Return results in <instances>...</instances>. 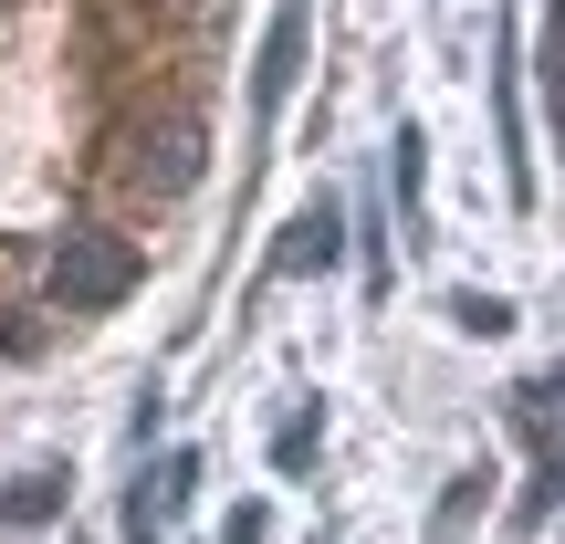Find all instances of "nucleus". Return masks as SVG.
Wrapping results in <instances>:
<instances>
[{"mask_svg": "<svg viewBox=\"0 0 565 544\" xmlns=\"http://www.w3.org/2000/svg\"><path fill=\"white\" fill-rule=\"evenodd\" d=\"M116 168H126L137 200H189L200 168H210V126H200V116H137V126L116 137Z\"/></svg>", "mask_w": 565, "mask_h": 544, "instance_id": "1", "label": "nucleus"}, {"mask_svg": "<svg viewBox=\"0 0 565 544\" xmlns=\"http://www.w3.org/2000/svg\"><path fill=\"white\" fill-rule=\"evenodd\" d=\"M137 294V252L116 242V231H74V242L53 252V303L63 314H105V303Z\"/></svg>", "mask_w": 565, "mask_h": 544, "instance_id": "2", "label": "nucleus"}, {"mask_svg": "<svg viewBox=\"0 0 565 544\" xmlns=\"http://www.w3.org/2000/svg\"><path fill=\"white\" fill-rule=\"evenodd\" d=\"M303 74V0H282L273 32H263V63H252V116H282V84Z\"/></svg>", "mask_w": 565, "mask_h": 544, "instance_id": "3", "label": "nucleus"}, {"mask_svg": "<svg viewBox=\"0 0 565 544\" xmlns=\"http://www.w3.org/2000/svg\"><path fill=\"white\" fill-rule=\"evenodd\" d=\"M189 482H200V461H189V450H168V461L137 482V503H126V544H158V534H168V513L189 503Z\"/></svg>", "mask_w": 565, "mask_h": 544, "instance_id": "4", "label": "nucleus"}, {"mask_svg": "<svg viewBox=\"0 0 565 544\" xmlns=\"http://www.w3.org/2000/svg\"><path fill=\"white\" fill-rule=\"evenodd\" d=\"M63 492H74V471H63V461L21 471V482L0 492V524H53V513H63Z\"/></svg>", "mask_w": 565, "mask_h": 544, "instance_id": "5", "label": "nucleus"}, {"mask_svg": "<svg viewBox=\"0 0 565 544\" xmlns=\"http://www.w3.org/2000/svg\"><path fill=\"white\" fill-rule=\"evenodd\" d=\"M513 429H524L534 471H555V366H545V377H524V387H513Z\"/></svg>", "mask_w": 565, "mask_h": 544, "instance_id": "6", "label": "nucleus"}, {"mask_svg": "<svg viewBox=\"0 0 565 544\" xmlns=\"http://www.w3.org/2000/svg\"><path fill=\"white\" fill-rule=\"evenodd\" d=\"M335 242H345V221H335V210H303V231H282L273 273H324V263H335Z\"/></svg>", "mask_w": 565, "mask_h": 544, "instance_id": "7", "label": "nucleus"}, {"mask_svg": "<svg viewBox=\"0 0 565 544\" xmlns=\"http://www.w3.org/2000/svg\"><path fill=\"white\" fill-rule=\"evenodd\" d=\"M315 440H324V429H315V408H303V419L273 440V461H282V471H303V461H315Z\"/></svg>", "mask_w": 565, "mask_h": 544, "instance_id": "8", "label": "nucleus"}, {"mask_svg": "<svg viewBox=\"0 0 565 544\" xmlns=\"http://www.w3.org/2000/svg\"><path fill=\"white\" fill-rule=\"evenodd\" d=\"M450 314H461V335H503V324H513V314H503V303H492V294H461V303H450Z\"/></svg>", "mask_w": 565, "mask_h": 544, "instance_id": "9", "label": "nucleus"}, {"mask_svg": "<svg viewBox=\"0 0 565 544\" xmlns=\"http://www.w3.org/2000/svg\"><path fill=\"white\" fill-rule=\"evenodd\" d=\"M32 345H42L32 324H21V314H0V356H32Z\"/></svg>", "mask_w": 565, "mask_h": 544, "instance_id": "10", "label": "nucleus"}, {"mask_svg": "<svg viewBox=\"0 0 565 544\" xmlns=\"http://www.w3.org/2000/svg\"><path fill=\"white\" fill-rule=\"evenodd\" d=\"M221 544H263V513H231V534Z\"/></svg>", "mask_w": 565, "mask_h": 544, "instance_id": "11", "label": "nucleus"}]
</instances>
